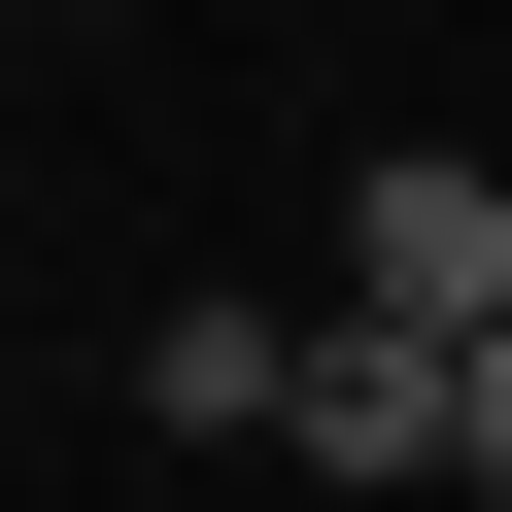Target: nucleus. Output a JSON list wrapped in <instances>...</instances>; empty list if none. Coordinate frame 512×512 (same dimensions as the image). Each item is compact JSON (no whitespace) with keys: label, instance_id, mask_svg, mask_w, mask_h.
I'll list each match as a JSON object with an SVG mask.
<instances>
[{"label":"nucleus","instance_id":"2","mask_svg":"<svg viewBox=\"0 0 512 512\" xmlns=\"http://www.w3.org/2000/svg\"><path fill=\"white\" fill-rule=\"evenodd\" d=\"M342 308H376V342H478V308H512V171H478V137H376V171H342Z\"/></svg>","mask_w":512,"mask_h":512},{"label":"nucleus","instance_id":"1","mask_svg":"<svg viewBox=\"0 0 512 512\" xmlns=\"http://www.w3.org/2000/svg\"><path fill=\"white\" fill-rule=\"evenodd\" d=\"M274 444L308 478H512V342H376L342 308V342H274Z\"/></svg>","mask_w":512,"mask_h":512}]
</instances>
